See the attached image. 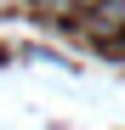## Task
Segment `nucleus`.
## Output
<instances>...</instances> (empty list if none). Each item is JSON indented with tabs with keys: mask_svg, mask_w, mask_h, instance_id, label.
Listing matches in <instances>:
<instances>
[{
	"mask_svg": "<svg viewBox=\"0 0 125 130\" xmlns=\"http://www.w3.org/2000/svg\"><path fill=\"white\" fill-rule=\"evenodd\" d=\"M68 6H102V0H68Z\"/></svg>",
	"mask_w": 125,
	"mask_h": 130,
	"instance_id": "f257e3e1",
	"label": "nucleus"
},
{
	"mask_svg": "<svg viewBox=\"0 0 125 130\" xmlns=\"http://www.w3.org/2000/svg\"><path fill=\"white\" fill-rule=\"evenodd\" d=\"M6 6H17V0H0V11H6Z\"/></svg>",
	"mask_w": 125,
	"mask_h": 130,
	"instance_id": "f03ea898",
	"label": "nucleus"
}]
</instances>
